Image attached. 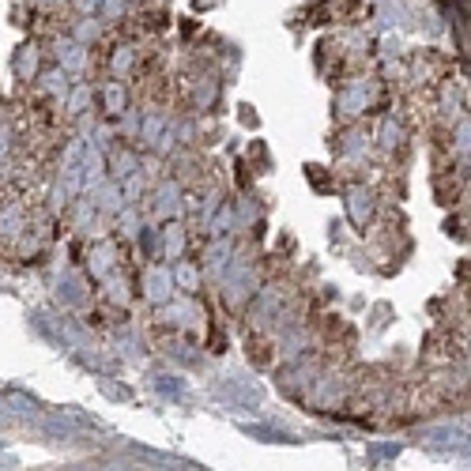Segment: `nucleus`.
I'll return each instance as SVG.
<instances>
[{
    "instance_id": "2",
    "label": "nucleus",
    "mask_w": 471,
    "mask_h": 471,
    "mask_svg": "<svg viewBox=\"0 0 471 471\" xmlns=\"http://www.w3.org/2000/svg\"><path fill=\"white\" fill-rule=\"evenodd\" d=\"M87 99H91V87H76V91H72V99H68V114H84Z\"/></svg>"
},
{
    "instance_id": "1",
    "label": "nucleus",
    "mask_w": 471,
    "mask_h": 471,
    "mask_svg": "<svg viewBox=\"0 0 471 471\" xmlns=\"http://www.w3.org/2000/svg\"><path fill=\"white\" fill-rule=\"evenodd\" d=\"M15 76H20V84H30L35 80V72H38V53H35V45H20V53H15Z\"/></svg>"
}]
</instances>
